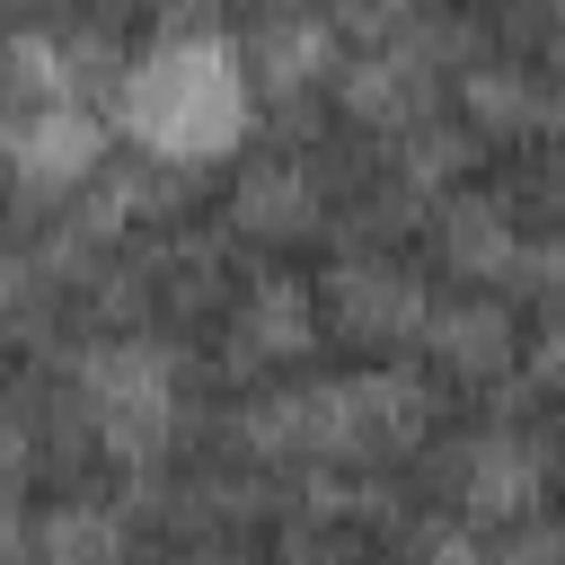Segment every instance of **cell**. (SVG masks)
Segmentation results:
<instances>
[{"instance_id": "cell-1", "label": "cell", "mask_w": 565, "mask_h": 565, "mask_svg": "<svg viewBox=\"0 0 565 565\" xmlns=\"http://www.w3.org/2000/svg\"><path fill=\"white\" fill-rule=\"evenodd\" d=\"M124 132L150 159H221L247 132V71L221 35H168L124 71Z\"/></svg>"}, {"instance_id": "cell-2", "label": "cell", "mask_w": 565, "mask_h": 565, "mask_svg": "<svg viewBox=\"0 0 565 565\" xmlns=\"http://www.w3.org/2000/svg\"><path fill=\"white\" fill-rule=\"evenodd\" d=\"M0 159H9L26 185L62 194V185H79V177L97 168V115H88L79 97H35V106H18V115L0 124Z\"/></svg>"}, {"instance_id": "cell-3", "label": "cell", "mask_w": 565, "mask_h": 565, "mask_svg": "<svg viewBox=\"0 0 565 565\" xmlns=\"http://www.w3.org/2000/svg\"><path fill=\"white\" fill-rule=\"evenodd\" d=\"M88 415L115 450H150L168 433V362L141 344H115L88 362Z\"/></svg>"}]
</instances>
